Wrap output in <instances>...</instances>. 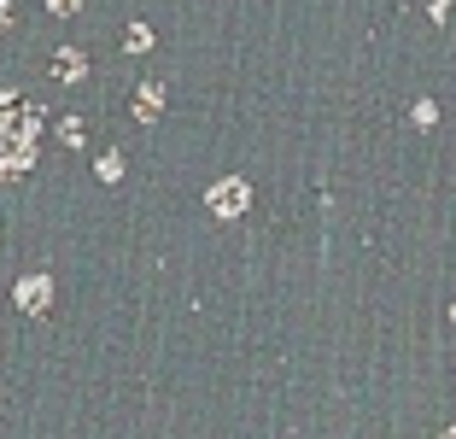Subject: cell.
<instances>
[{
    "label": "cell",
    "mask_w": 456,
    "mask_h": 439,
    "mask_svg": "<svg viewBox=\"0 0 456 439\" xmlns=\"http://www.w3.org/2000/svg\"><path fill=\"white\" fill-rule=\"evenodd\" d=\"M123 47H129V54H147V47H152V29L147 24H129V29H123Z\"/></svg>",
    "instance_id": "7"
},
{
    "label": "cell",
    "mask_w": 456,
    "mask_h": 439,
    "mask_svg": "<svg viewBox=\"0 0 456 439\" xmlns=\"http://www.w3.org/2000/svg\"><path fill=\"white\" fill-rule=\"evenodd\" d=\"M59 135H65V146H82V141H88V123H82V118H65V123H59Z\"/></svg>",
    "instance_id": "8"
},
{
    "label": "cell",
    "mask_w": 456,
    "mask_h": 439,
    "mask_svg": "<svg viewBox=\"0 0 456 439\" xmlns=\"http://www.w3.org/2000/svg\"><path fill=\"white\" fill-rule=\"evenodd\" d=\"M53 77L70 82V88L88 82V59H82V47H59V54H53Z\"/></svg>",
    "instance_id": "4"
},
{
    "label": "cell",
    "mask_w": 456,
    "mask_h": 439,
    "mask_svg": "<svg viewBox=\"0 0 456 439\" xmlns=\"http://www.w3.org/2000/svg\"><path fill=\"white\" fill-rule=\"evenodd\" d=\"M205 200H211L216 217H240L246 205H252V187H246V176H223V182H216Z\"/></svg>",
    "instance_id": "3"
},
{
    "label": "cell",
    "mask_w": 456,
    "mask_h": 439,
    "mask_svg": "<svg viewBox=\"0 0 456 439\" xmlns=\"http://www.w3.org/2000/svg\"><path fill=\"white\" fill-rule=\"evenodd\" d=\"M12 29V0H0V36Z\"/></svg>",
    "instance_id": "11"
},
{
    "label": "cell",
    "mask_w": 456,
    "mask_h": 439,
    "mask_svg": "<svg viewBox=\"0 0 456 439\" xmlns=\"http://www.w3.org/2000/svg\"><path fill=\"white\" fill-rule=\"evenodd\" d=\"M159 112H164V88L159 82H141L134 88V123H159Z\"/></svg>",
    "instance_id": "5"
},
{
    "label": "cell",
    "mask_w": 456,
    "mask_h": 439,
    "mask_svg": "<svg viewBox=\"0 0 456 439\" xmlns=\"http://www.w3.org/2000/svg\"><path fill=\"white\" fill-rule=\"evenodd\" d=\"M94 176H100V182H123V153H100Z\"/></svg>",
    "instance_id": "6"
},
{
    "label": "cell",
    "mask_w": 456,
    "mask_h": 439,
    "mask_svg": "<svg viewBox=\"0 0 456 439\" xmlns=\"http://www.w3.org/2000/svg\"><path fill=\"white\" fill-rule=\"evenodd\" d=\"M36 141H41V106H29L12 88H0V182L24 176L36 164Z\"/></svg>",
    "instance_id": "1"
},
{
    "label": "cell",
    "mask_w": 456,
    "mask_h": 439,
    "mask_svg": "<svg viewBox=\"0 0 456 439\" xmlns=\"http://www.w3.org/2000/svg\"><path fill=\"white\" fill-rule=\"evenodd\" d=\"M444 439H456V427H444Z\"/></svg>",
    "instance_id": "12"
},
{
    "label": "cell",
    "mask_w": 456,
    "mask_h": 439,
    "mask_svg": "<svg viewBox=\"0 0 456 439\" xmlns=\"http://www.w3.org/2000/svg\"><path fill=\"white\" fill-rule=\"evenodd\" d=\"M416 123H421V129H433V123H439V106H433V100H416Z\"/></svg>",
    "instance_id": "9"
},
{
    "label": "cell",
    "mask_w": 456,
    "mask_h": 439,
    "mask_svg": "<svg viewBox=\"0 0 456 439\" xmlns=\"http://www.w3.org/2000/svg\"><path fill=\"white\" fill-rule=\"evenodd\" d=\"M77 6L82 0H47V12H59V18H77Z\"/></svg>",
    "instance_id": "10"
},
{
    "label": "cell",
    "mask_w": 456,
    "mask_h": 439,
    "mask_svg": "<svg viewBox=\"0 0 456 439\" xmlns=\"http://www.w3.org/2000/svg\"><path fill=\"white\" fill-rule=\"evenodd\" d=\"M12 305L24 311V317H41V311L53 305V276H47V269H29V276L12 287Z\"/></svg>",
    "instance_id": "2"
},
{
    "label": "cell",
    "mask_w": 456,
    "mask_h": 439,
    "mask_svg": "<svg viewBox=\"0 0 456 439\" xmlns=\"http://www.w3.org/2000/svg\"><path fill=\"white\" fill-rule=\"evenodd\" d=\"M451 317H456V311H451Z\"/></svg>",
    "instance_id": "13"
}]
</instances>
